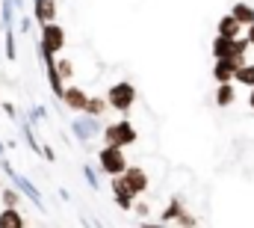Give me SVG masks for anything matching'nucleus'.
<instances>
[{"label": "nucleus", "mask_w": 254, "mask_h": 228, "mask_svg": "<svg viewBox=\"0 0 254 228\" xmlns=\"http://www.w3.org/2000/svg\"><path fill=\"white\" fill-rule=\"evenodd\" d=\"M130 166L125 148H116V145H104L98 151V172L107 175V178H116V175H125V169Z\"/></svg>", "instance_id": "3"}, {"label": "nucleus", "mask_w": 254, "mask_h": 228, "mask_svg": "<svg viewBox=\"0 0 254 228\" xmlns=\"http://www.w3.org/2000/svg\"><path fill=\"white\" fill-rule=\"evenodd\" d=\"M139 228H166V223H160V220H157V223H148V220H142V223H139Z\"/></svg>", "instance_id": "24"}, {"label": "nucleus", "mask_w": 254, "mask_h": 228, "mask_svg": "<svg viewBox=\"0 0 254 228\" xmlns=\"http://www.w3.org/2000/svg\"><path fill=\"white\" fill-rule=\"evenodd\" d=\"M210 54H213V59H234V39L213 36V42H210Z\"/></svg>", "instance_id": "14"}, {"label": "nucleus", "mask_w": 254, "mask_h": 228, "mask_svg": "<svg viewBox=\"0 0 254 228\" xmlns=\"http://www.w3.org/2000/svg\"><path fill=\"white\" fill-rule=\"evenodd\" d=\"M107 104H110V110H116V113L127 115L133 107H136V101H139V92H136V86L130 83V80H116L110 89H107Z\"/></svg>", "instance_id": "2"}, {"label": "nucleus", "mask_w": 254, "mask_h": 228, "mask_svg": "<svg viewBox=\"0 0 254 228\" xmlns=\"http://www.w3.org/2000/svg\"><path fill=\"white\" fill-rule=\"evenodd\" d=\"M0 190H3V184H0Z\"/></svg>", "instance_id": "27"}, {"label": "nucleus", "mask_w": 254, "mask_h": 228, "mask_svg": "<svg viewBox=\"0 0 254 228\" xmlns=\"http://www.w3.org/2000/svg\"><path fill=\"white\" fill-rule=\"evenodd\" d=\"M110 190H113V202L122 208V211H130L133 208V202H136V196L130 193V187L125 184V178L122 175H116V178H110Z\"/></svg>", "instance_id": "9"}, {"label": "nucleus", "mask_w": 254, "mask_h": 228, "mask_svg": "<svg viewBox=\"0 0 254 228\" xmlns=\"http://www.w3.org/2000/svg\"><path fill=\"white\" fill-rule=\"evenodd\" d=\"M175 223H178V228H195V226H198V220L192 217V214H190V211H187V208L181 211V217H178Z\"/></svg>", "instance_id": "22"}, {"label": "nucleus", "mask_w": 254, "mask_h": 228, "mask_svg": "<svg viewBox=\"0 0 254 228\" xmlns=\"http://www.w3.org/2000/svg\"><path fill=\"white\" fill-rule=\"evenodd\" d=\"M181 211H184L181 196H172V199H169V205H166V211L160 214V223H166V226H169V223H175V220L181 217Z\"/></svg>", "instance_id": "17"}, {"label": "nucleus", "mask_w": 254, "mask_h": 228, "mask_svg": "<svg viewBox=\"0 0 254 228\" xmlns=\"http://www.w3.org/2000/svg\"><path fill=\"white\" fill-rule=\"evenodd\" d=\"M130 211H133V214H136L139 220H148V217H151V205H148V202H142V199H136Z\"/></svg>", "instance_id": "21"}, {"label": "nucleus", "mask_w": 254, "mask_h": 228, "mask_svg": "<svg viewBox=\"0 0 254 228\" xmlns=\"http://www.w3.org/2000/svg\"><path fill=\"white\" fill-rule=\"evenodd\" d=\"M0 199H3L6 208H18V205H21V193L12 190V187H3V190H0Z\"/></svg>", "instance_id": "19"}, {"label": "nucleus", "mask_w": 254, "mask_h": 228, "mask_svg": "<svg viewBox=\"0 0 254 228\" xmlns=\"http://www.w3.org/2000/svg\"><path fill=\"white\" fill-rule=\"evenodd\" d=\"M83 175H86V181H89V187H92V190H98V187H101V181H98V172L92 169V166H83Z\"/></svg>", "instance_id": "23"}, {"label": "nucleus", "mask_w": 254, "mask_h": 228, "mask_svg": "<svg viewBox=\"0 0 254 228\" xmlns=\"http://www.w3.org/2000/svg\"><path fill=\"white\" fill-rule=\"evenodd\" d=\"M234 83H237V86H246V89H252V86H254V62H243V65L237 68V74H234Z\"/></svg>", "instance_id": "18"}, {"label": "nucleus", "mask_w": 254, "mask_h": 228, "mask_svg": "<svg viewBox=\"0 0 254 228\" xmlns=\"http://www.w3.org/2000/svg\"><path fill=\"white\" fill-rule=\"evenodd\" d=\"M243 62L240 59H213V68H210V77L216 83H234V74Z\"/></svg>", "instance_id": "8"}, {"label": "nucleus", "mask_w": 254, "mask_h": 228, "mask_svg": "<svg viewBox=\"0 0 254 228\" xmlns=\"http://www.w3.org/2000/svg\"><path fill=\"white\" fill-rule=\"evenodd\" d=\"M107 110H110V104H107V98H104V95H89L83 115H95V118H101Z\"/></svg>", "instance_id": "16"}, {"label": "nucleus", "mask_w": 254, "mask_h": 228, "mask_svg": "<svg viewBox=\"0 0 254 228\" xmlns=\"http://www.w3.org/2000/svg\"><path fill=\"white\" fill-rule=\"evenodd\" d=\"M231 15H234V21L246 30L249 24H254V6L252 3H246V0H237L234 6H231Z\"/></svg>", "instance_id": "13"}, {"label": "nucleus", "mask_w": 254, "mask_h": 228, "mask_svg": "<svg viewBox=\"0 0 254 228\" xmlns=\"http://www.w3.org/2000/svg\"><path fill=\"white\" fill-rule=\"evenodd\" d=\"M213 104H216L219 110L234 107V104H237V83H216V89H213Z\"/></svg>", "instance_id": "10"}, {"label": "nucleus", "mask_w": 254, "mask_h": 228, "mask_svg": "<svg viewBox=\"0 0 254 228\" xmlns=\"http://www.w3.org/2000/svg\"><path fill=\"white\" fill-rule=\"evenodd\" d=\"M60 101H63L71 113H83V110H86V101H89V92H86L83 86H74V83H68Z\"/></svg>", "instance_id": "7"}, {"label": "nucleus", "mask_w": 254, "mask_h": 228, "mask_svg": "<svg viewBox=\"0 0 254 228\" xmlns=\"http://www.w3.org/2000/svg\"><path fill=\"white\" fill-rule=\"evenodd\" d=\"M216 36H222V39H240L243 36V27L234 21V15L228 12V15H222L219 21H216Z\"/></svg>", "instance_id": "12"}, {"label": "nucleus", "mask_w": 254, "mask_h": 228, "mask_svg": "<svg viewBox=\"0 0 254 228\" xmlns=\"http://www.w3.org/2000/svg\"><path fill=\"white\" fill-rule=\"evenodd\" d=\"M65 42H68V36H65L63 24L51 21V24H45V27H42V39H39V48H42V54H51V57H57V54L65 48Z\"/></svg>", "instance_id": "4"}, {"label": "nucleus", "mask_w": 254, "mask_h": 228, "mask_svg": "<svg viewBox=\"0 0 254 228\" xmlns=\"http://www.w3.org/2000/svg\"><path fill=\"white\" fill-rule=\"evenodd\" d=\"M249 110L254 113V86H252V92H249Z\"/></svg>", "instance_id": "26"}, {"label": "nucleus", "mask_w": 254, "mask_h": 228, "mask_svg": "<svg viewBox=\"0 0 254 228\" xmlns=\"http://www.w3.org/2000/svg\"><path fill=\"white\" fill-rule=\"evenodd\" d=\"M0 228H27V220L18 208H3L0 211Z\"/></svg>", "instance_id": "15"}, {"label": "nucleus", "mask_w": 254, "mask_h": 228, "mask_svg": "<svg viewBox=\"0 0 254 228\" xmlns=\"http://www.w3.org/2000/svg\"><path fill=\"white\" fill-rule=\"evenodd\" d=\"M33 18L39 21V27L57 21V0H33Z\"/></svg>", "instance_id": "11"}, {"label": "nucleus", "mask_w": 254, "mask_h": 228, "mask_svg": "<svg viewBox=\"0 0 254 228\" xmlns=\"http://www.w3.org/2000/svg\"><path fill=\"white\" fill-rule=\"evenodd\" d=\"M122 178H125V184L130 187V193H133L136 199H139V196H145V193H148V187H151V178H148V172L142 169L139 163H130Z\"/></svg>", "instance_id": "5"}, {"label": "nucleus", "mask_w": 254, "mask_h": 228, "mask_svg": "<svg viewBox=\"0 0 254 228\" xmlns=\"http://www.w3.org/2000/svg\"><path fill=\"white\" fill-rule=\"evenodd\" d=\"M246 42L254 48V24H249V27H246Z\"/></svg>", "instance_id": "25"}, {"label": "nucleus", "mask_w": 254, "mask_h": 228, "mask_svg": "<svg viewBox=\"0 0 254 228\" xmlns=\"http://www.w3.org/2000/svg\"><path fill=\"white\" fill-rule=\"evenodd\" d=\"M57 71H60L63 83H68V80L74 77V62H71V59H57Z\"/></svg>", "instance_id": "20"}, {"label": "nucleus", "mask_w": 254, "mask_h": 228, "mask_svg": "<svg viewBox=\"0 0 254 228\" xmlns=\"http://www.w3.org/2000/svg\"><path fill=\"white\" fill-rule=\"evenodd\" d=\"M101 139H104V145L130 148V145H136V142H139V130H136V124H133L130 118H116V121L104 124Z\"/></svg>", "instance_id": "1"}, {"label": "nucleus", "mask_w": 254, "mask_h": 228, "mask_svg": "<svg viewBox=\"0 0 254 228\" xmlns=\"http://www.w3.org/2000/svg\"><path fill=\"white\" fill-rule=\"evenodd\" d=\"M71 130H74V136L77 139H92L95 133H101L104 130V124H101V118H95V115H77L74 121H71Z\"/></svg>", "instance_id": "6"}]
</instances>
